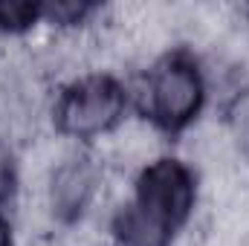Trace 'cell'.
Instances as JSON below:
<instances>
[{"label": "cell", "instance_id": "6da1fadb", "mask_svg": "<svg viewBox=\"0 0 249 246\" xmlns=\"http://www.w3.org/2000/svg\"><path fill=\"white\" fill-rule=\"evenodd\" d=\"M209 183L180 148H165L124 177L102 214L105 246H183L206 214Z\"/></svg>", "mask_w": 249, "mask_h": 246}, {"label": "cell", "instance_id": "7a4b0ae2", "mask_svg": "<svg viewBox=\"0 0 249 246\" xmlns=\"http://www.w3.org/2000/svg\"><path fill=\"white\" fill-rule=\"evenodd\" d=\"M133 116L154 127L168 145L214 116V90L203 50L191 41H171L151 58L127 70Z\"/></svg>", "mask_w": 249, "mask_h": 246}, {"label": "cell", "instance_id": "52a82bcc", "mask_svg": "<svg viewBox=\"0 0 249 246\" xmlns=\"http://www.w3.org/2000/svg\"><path fill=\"white\" fill-rule=\"evenodd\" d=\"M26 148L0 133V211L18 214L26 197Z\"/></svg>", "mask_w": 249, "mask_h": 246}, {"label": "cell", "instance_id": "3957f363", "mask_svg": "<svg viewBox=\"0 0 249 246\" xmlns=\"http://www.w3.org/2000/svg\"><path fill=\"white\" fill-rule=\"evenodd\" d=\"M113 194L110 165L99 148L84 145L55 142L32 180V206L38 217L47 232L61 238L99 226Z\"/></svg>", "mask_w": 249, "mask_h": 246}, {"label": "cell", "instance_id": "8992f818", "mask_svg": "<svg viewBox=\"0 0 249 246\" xmlns=\"http://www.w3.org/2000/svg\"><path fill=\"white\" fill-rule=\"evenodd\" d=\"M44 35V3L0 0V47H29Z\"/></svg>", "mask_w": 249, "mask_h": 246}, {"label": "cell", "instance_id": "ba28073f", "mask_svg": "<svg viewBox=\"0 0 249 246\" xmlns=\"http://www.w3.org/2000/svg\"><path fill=\"white\" fill-rule=\"evenodd\" d=\"M0 246H23L18 214L12 211H0Z\"/></svg>", "mask_w": 249, "mask_h": 246}, {"label": "cell", "instance_id": "5b68a950", "mask_svg": "<svg viewBox=\"0 0 249 246\" xmlns=\"http://www.w3.org/2000/svg\"><path fill=\"white\" fill-rule=\"evenodd\" d=\"M214 122L229 139V148L238 157V162L249 168V78L241 81L214 107Z\"/></svg>", "mask_w": 249, "mask_h": 246}, {"label": "cell", "instance_id": "277c9868", "mask_svg": "<svg viewBox=\"0 0 249 246\" xmlns=\"http://www.w3.org/2000/svg\"><path fill=\"white\" fill-rule=\"evenodd\" d=\"M127 119H133V90L122 67L93 64L50 90L47 133L55 142L102 148Z\"/></svg>", "mask_w": 249, "mask_h": 246}]
</instances>
